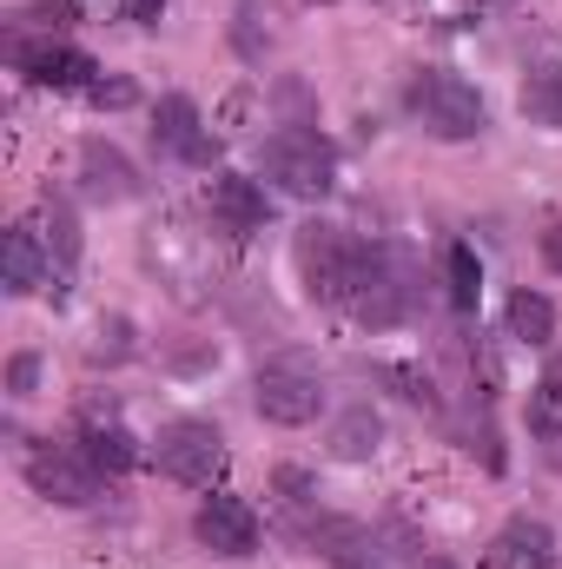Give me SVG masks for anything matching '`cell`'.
Here are the masks:
<instances>
[{"mask_svg": "<svg viewBox=\"0 0 562 569\" xmlns=\"http://www.w3.org/2000/svg\"><path fill=\"white\" fill-rule=\"evenodd\" d=\"M358 239H344L338 226H324V219H311V226H298V272L311 284V298H324V305H344L351 298V279H358Z\"/></svg>", "mask_w": 562, "mask_h": 569, "instance_id": "cell-3", "label": "cell"}, {"mask_svg": "<svg viewBox=\"0 0 562 569\" xmlns=\"http://www.w3.org/2000/svg\"><path fill=\"white\" fill-rule=\"evenodd\" d=\"M510 338L550 345V338H556V305H550L543 291H516V298H510Z\"/></svg>", "mask_w": 562, "mask_h": 569, "instance_id": "cell-15", "label": "cell"}, {"mask_svg": "<svg viewBox=\"0 0 562 569\" xmlns=\"http://www.w3.org/2000/svg\"><path fill=\"white\" fill-rule=\"evenodd\" d=\"M523 120L530 127H562V67H536L523 80Z\"/></svg>", "mask_w": 562, "mask_h": 569, "instance_id": "cell-16", "label": "cell"}, {"mask_svg": "<svg viewBox=\"0 0 562 569\" xmlns=\"http://www.w3.org/2000/svg\"><path fill=\"white\" fill-rule=\"evenodd\" d=\"M192 530H199V543H205L212 557H252V550H259V517H252V503L232 497V490L205 497Z\"/></svg>", "mask_w": 562, "mask_h": 569, "instance_id": "cell-8", "label": "cell"}, {"mask_svg": "<svg viewBox=\"0 0 562 569\" xmlns=\"http://www.w3.org/2000/svg\"><path fill=\"white\" fill-rule=\"evenodd\" d=\"M80 443H87V457L107 470V477H120V470H133V443H127V430H113V425H87L80 430Z\"/></svg>", "mask_w": 562, "mask_h": 569, "instance_id": "cell-19", "label": "cell"}, {"mask_svg": "<svg viewBox=\"0 0 562 569\" xmlns=\"http://www.w3.org/2000/svg\"><path fill=\"white\" fill-rule=\"evenodd\" d=\"M13 60H20V73L27 80H40V87H93V60L80 53V47H67V40H40V47H13Z\"/></svg>", "mask_w": 562, "mask_h": 569, "instance_id": "cell-13", "label": "cell"}, {"mask_svg": "<svg viewBox=\"0 0 562 569\" xmlns=\"http://www.w3.org/2000/svg\"><path fill=\"white\" fill-rule=\"evenodd\" d=\"M40 279H47V252H40L33 226H13L7 232V291L27 298V291H40Z\"/></svg>", "mask_w": 562, "mask_h": 569, "instance_id": "cell-14", "label": "cell"}, {"mask_svg": "<svg viewBox=\"0 0 562 569\" xmlns=\"http://www.w3.org/2000/svg\"><path fill=\"white\" fill-rule=\"evenodd\" d=\"M411 113H418L436 140H476L483 133V93L470 80L443 73V67L411 73Z\"/></svg>", "mask_w": 562, "mask_h": 569, "instance_id": "cell-1", "label": "cell"}, {"mask_svg": "<svg viewBox=\"0 0 562 569\" xmlns=\"http://www.w3.org/2000/svg\"><path fill=\"white\" fill-rule=\"evenodd\" d=\"M87 93H93L100 107H133V87H127V80H93Z\"/></svg>", "mask_w": 562, "mask_h": 569, "instance_id": "cell-24", "label": "cell"}, {"mask_svg": "<svg viewBox=\"0 0 562 569\" xmlns=\"http://www.w3.org/2000/svg\"><path fill=\"white\" fill-rule=\"evenodd\" d=\"M483 557H490V569H556V530L536 517H510Z\"/></svg>", "mask_w": 562, "mask_h": 569, "instance_id": "cell-10", "label": "cell"}, {"mask_svg": "<svg viewBox=\"0 0 562 569\" xmlns=\"http://www.w3.org/2000/svg\"><path fill=\"white\" fill-rule=\"evenodd\" d=\"M404 305H411V291H404V279H398V259H391L384 246H364V252H358V279H351L344 311L384 331V325L404 318Z\"/></svg>", "mask_w": 562, "mask_h": 569, "instance_id": "cell-7", "label": "cell"}, {"mask_svg": "<svg viewBox=\"0 0 562 569\" xmlns=\"http://www.w3.org/2000/svg\"><path fill=\"white\" fill-rule=\"evenodd\" d=\"M159 7H165V0H127V13H133V20H159Z\"/></svg>", "mask_w": 562, "mask_h": 569, "instance_id": "cell-27", "label": "cell"}, {"mask_svg": "<svg viewBox=\"0 0 562 569\" xmlns=\"http://www.w3.org/2000/svg\"><path fill=\"white\" fill-rule=\"evenodd\" d=\"M378 437H384L378 411H364V405H358V411H344V418H338V430H331V450H338L344 463H358V457H371V450H378Z\"/></svg>", "mask_w": 562, "mask_h": 569, "instance_id": "cell-17", "label": "cell"}, {"mask_svg": "<svg viewBox=\"0 0 562 569\" xmlns=\"http://www.w3.org/2000/svg\"><path fill=\"white\" fill-rule=\"evenodd\" d=\"M530 430H536V437H550V443L562 437V358L550 365V378L530 391Z\"/></svg>", "mask_w": 562, "mask_h": 569, "instance_id": "cell-20", "label": "cell"}, {"mask_svg": "<svg viewBox=\"0 0 562 569\" xmlns=\"http://www.w3.org/2000/svg\"><path fill=\"white\" fill-rule=\"evenodd\" d=\"M543 259H550V272H562V219L543 232Z\"/></svg>", "mask_w": 562, "mask_h": 569, "instance_id": "cell-26", "label": "cell"}, {"mask_svg": "<svg viewBox=\"0 0 562 569\" xmlns=\"http://www.w3.org/2000/svg\"><path fill=\"white\" fill-rule=\"evenodd\" d=\"M152 463H159L172 483L212 490V483H219V470H225V437H219L212 425H199V418H179V425L159 430V443H152Z\"/></svg>", "mask_w": 562, "mask_h": 569, "instance_id": "cell-5", "label": "cell"}, {"mask_svg": "<svg viewBox=\"0 0 562 569\" xmlns=\"http://www.w3.org/2000/svg\"><path fill=\"white\" fill-rule=\"evenodd\" d=\"M205 212H212V226H219V232L245 239V232H259V226H265V192H259L252 179H239V172H219V179L205 186Z\"/></svg>", "mask_w": 562, "mask_h": 569, "instance_id": "cell-12", "label": "cell"}, {"mask_svg": "<svg viewBox=\"0 0 562 569\" xmlns=\"http://www.w3.org/2000/svg\"><path fill=\"white\" fill-rule=\"evenodd\" d=\"M152 140H159V152H172V159H185V166H205V159H212V133H205V120H199V107H192L185 93H165V100H159Z\"/></svg>", "mask_w": 562, "mask_h": 569, "instance_id": "cell-9", "label": "cell"}, {"mask_svg": "<svg viewBox=\"0 0 562 569\" xmlns=\"http://www.w3.org/2000/svg\"><path fill=\"white\" fill-rule=\"evenodd\" d=\"M418 569H456V563H443V557H430V563H418Z\"/></svg>", "mask_w": 562, "mask_h": 569, "instance_id": "cell-28", "label": "cell"}, {"mask_svg": "<svg viewBox=\"0 0 562 569\" xmlns=\"http://www.w3.org/2000/svg\"><path fill=\"white\" fill-rule=\"evenodd\" d=\"M73 13H87V20H113V13H127V0H67Z\"/></svg>", "mask_w": 562, "mask_h": 569, "instance_id": "cell-25", "label": "cell"}, {"mask_svg": "<svg viewBox=\"0 0 562 569\" xmlns=\"http://www.w3.org/2000/svg\"><path fill=\"white\" fill-rule=\"evenodd\" d=\"M40 226H47L53 259H60V266H73V259H80V226H73V212H67L60 199H47V206H40Z\"/></svg>", "mask_w": 562, "mask_h": 569, "instance_id": "cell-21", "label": "cell"}, {"mask_svg": "<svg viewBox=\"0 0 562 569\" xmlns=\"http://www.w3.org/2000/svg\"><path fill=\"white\" fill-rule=\"evenodd\" d=\"M100 477H107V470L87 457V443H33V450H27V483H33L47 503L80 510V503L100 497Z\"/></svg>", "mask_w": 562, "mask_h": 569, "instance_id": "cell-4", "label": "cell"}, {"mask_svg": "<svg viewBox=\"0 0 562 569\" xmlns=\"http://www.w3.org/2000/svg\"><path fill=\"white\" fill-rule=\"evenodd\" d=\"M252 398H259V418H265V425L298 430V425H311V418H318L324 385H318V371H311L304 358H279V365H265V371H259Z\"/></svg>", "mask_w": 562, "mask_h": 569, "instance_id": "cell-6", "label": "cell"}, {"mask_svg": "<svg viewBox=\"0 0 562 569\" xmlns=\"http://www.w3.org/2000/svg\"><path fill=\"white\" fill-rule=\"evenodd\" d=\"M443 279H450V305H456V311H476V298H483V266H476L470 246H450V252H443Z\"/></svg>", "mask_w": 562, "mask_h": 569, "instance_id": "cell-18", "label": "cell"}, {"mask_svg": "<svg viewBox=\"0 0 562 569\" xmlns=\"http://www.w3.org/2000/svg\"><path fill=\"white\" fill-rule=\"evenodd\" d=\"M127 338H133V325H127V318H100V331H93V345H87V351H93L100 365H120V358L133 351Z\"/></svg>", "mask_w": 562, "mask_h": 569, "instance_id": "cell-22", "label": "cell"}, {"mask_svg": "<svg viewBox=\"0 0 562 569\" xmlns=\"http://www.w3.org/2000/svg\"><path fill=\"white\" fill-rule=\"evenodd\" d=\"M33 385H40V358H33V351H20V358L7 365V391H13V398H27Z\"/></svg>", "mask_w": 562, "mask_h": 569, "instance_id": "cell-23", "label": "cell"}, {"mask_svg": "<svg viewBox=\"0 0 562 569\" xmlns=\"http://www.w3.org/2000/svg\"><path fill=\"white\" fill-rule=\"evenodd\" d=\"M80 186H87V199L120 206V199L140 192V172H133V159L113 140H80Z\"/></svg>", "mask_w": 562, "mask_h": 569, "instance_id": "cell-11", "label": "cell"}, {"mask_svg": "<svg viewBox=\"0 0 562 569\" xmlns=\"http://www.w3.org/2000/svg\"><path fill=\"white\" fill-rule=\"evenodd\" d=\"M265 179H279L291 199H324L331 192V179H338V159H331V146L318 140V133H304V127H284L265 140Z\"/></svg>", "mask_w": 562, "mask_h": 569, "instance_id": "cell-2", "label": "cell"}]
</instances>
